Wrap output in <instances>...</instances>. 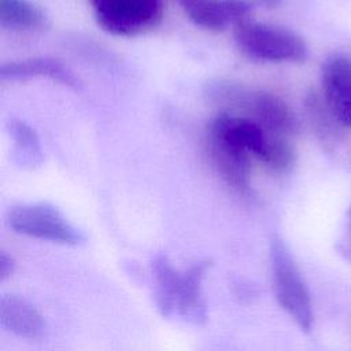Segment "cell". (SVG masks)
I'll list each match as a JSON object with an SVG mask.
<instances>
[{
    "mask_svg": "<svg viewBox=\"0 0 351 351\" xmlns=\"http://www.w3.org/2000/svg\"><path fill=\"white\" fill-rule=\"evenodd\" d=\"M207 132L245 151L271 173L284 174L295 166L292 140L269 132L245 115L219 112L210 121Z\"/></svg>",
    "mask_w": 351,
    "mask_h": 351,
    "instance_id": "obj_1",
    "label": "cell"
},
{
    "mask_svg": "<svg viewBox=\"0 0 351 351\" xmlns=\"http://www.w3.org/2000/svg\"><path fill=\"white\" fill-rule=\"evenodd\" d=\"M237 49L251 60L266 63H303L308 58V45L295 30L252 19L233 27Z\"/></svg>",
    "mask_w": 351,
    "mask_h": 351,
    "instance_id": "obj_2",
    "label": "cell"
},
{
    "mask_svg": "<svg viewBox=\"0 0 351 351\" xmlns=\"http://www.w3.org/2000/svg\"><path fill=\"white\" fill-rule=\"evenodd\" d=\"M270 267L276 299L303 330L313 325V304L303 276L287 244L274 236L270 243Z\"/></svg>",
    "mask_w": 351,
    "mask_h": 351,
    "instance_id": "obj_3",
    "label": "cell"
},
{
    "mask_svg": "<svg viewBox=\"0 0 351 351\" xmlns=\"http://www.w3.org/2000/svg\"><path fill=\"white\" fill-rule=\"evenodd\" d=\"M7 225L19 234L51 243L77 245L84 234L49 203H21L10 207Z\"/></svg>",
    "mask_w": 351,
    "mask_h": 351,
    "instance_id": "obj_4",
    "label": "cell"
},
{
    "mask_svg": "<svg viewBox=\"0 0 351 351\" xmlns=\"http://www.w3.org/2000/svg\"><path fill=\"white\" fill-rule=\"evenodd\" d=\"M97 25L110 34L133 37L162 19V0H89Z\"/></svg>",
    "mask_w": 351,
    "mask_h": 351,
    "instance_id": "obj_5",
    "label": "cell"
},
{
    "mask_svg": "<svg viewBox=\"0 0 351 351\" xmlns=\"http://www.w3.org/2000/svg\"><path fill=\"white\" fill-rule=\"evenodd\" d=\"M237 107L243 108L245 117L251 118L265 129L278 136L293 138L300 129L299 119L292 107L280 96L255 89L232 88L221 92Z\"/></svg>",
    "mask_w": 351,
    "mask_h": 351,
    "instance_id": "obj_6",
    "label": "cell"
},
{
    "mask_svg": "<svg viewBox=\"0 0 351 351\" xmlns=\"http://www.w3.org/2000/svg\"><path fill=\"white\" fill-rule=\"evenodd\" d=\"M319 93L336 121L351 129V56L330 53L319 69Z\"/></svg>",
    "mask_w": 351,
    "mask_h": 351,
    "instance_id": "obj_7",
    "label": "cell"
},
{
    "mask_svg": "<svg viewBox=\"0 0 351 351\" xmlns=\"http://www.w3.org/2000/svg\"><path fill=\"white\" fill-rule=\"evenodd\" d=\"M206 148L219 178L243 199L254 195L251 184V156L239 147L207 132Z\"/></svg>",
    "mask_w": 351,
    "mask_h": 351,
    "instance_id": "obj_8",
    "label": "cell"
},
{
    "mask_svg": "<svg viewBox=\"0 0 351 351\" xmlns=\"http://www.w3.org/2000/svg\"><path fill=\"white\" fill-rule=\"evenodd\" d=\"M186 18L208 32H222L250 18L254 0H178Z\"/></svg>",
    "mask_w": 351,
    "mask_h": 351,
    "instance_id": "obj_9",
    "label": "cell"
},
{
    "mask_svg": "<svg viewBox=\"0 0 351 351\" xmlns=\"http://www.w3.org/2000/svg\"><path fill=\"white\" fill-rule=\"evenodd\" d=\"M210 266L211 262L204 259L195 262L182 271L176 314L193 325H202L207 321V307L202 292V282Z\"/></svg>",
    "mask_w": 351,
    "mask_h": 351,
    "instance_id": "obj_10",
    "label": "cell"
},
{
    "mask_svg": "<svg viewBox=\"0 0 351 351\" xmlns=\"http://www.w3.org/2000/svg\"><path fill=\"white\" fill-rule=\"evenodd\" d=\"M0 325L25 339L38 337L45 328L40 311L25 298L19 295H3L0 299Z\"/></svg>",
    "mask_w": 351,
    "mask_h": 351,
    "instance_id": "obj_11",
    "label": "cell"
},
{
    "mask_svg": "<svg viewBox=\"0 0 351 351\" xmlns=\"http://www.w3.org/2000/svg\"><path fill=\"white\" fill-rule=\"evenodd\" d=\"M151 274L156 308L163 317H171L177 313L182 271H178L166 255L158 254L151 261Z\"/></svg>",
    "mask_w": 351,
    "mask_h": 351,
    "instance_id": "obj_12",
    "label": "cell"
},
{
    "mask_svg": "<svg viewBox=\"0 0 351 351\" xmlns=\"http://www.w3.org/2000/svg\"><path fill=\"white\" fill-rule=\"evenodd\" d=\"M1 80L49 78L67 86H77L74 75L58 60L49 58H27L7 62L0 69Z\"/></svg>",
    "mask_w": 351,
    "mask_h": 351,
    "instance_id": "obj_13",
    "label": "cell"
},
{
    "mask_svg": "<svg viewBox=\"0 0 351 351\" xmlns=\"http://www.w3.org/2000/svg\"><path fill=\"white\" fill-rule=\"evenodd\" d=\"M304 114L315 138L325 149H335L343 138L346 130L332 115L319 90L311 89L304 96Z\"/></svg>",
    "mask_w": 351,
    "mask_h": 351,
    "instance_id": "obj_14",
    "label": "cell"
},
{
    "mask_svg": "<svg viewBox=\"0 0 351 351\" xmlns=\"http://www.w3.org/2000/svg\"><path fill=\"white\" fill-rule=\"evenodd\" d=\"M44 14L27 0H0V25L10 30L27 32L44 25Z\"/></svg>",
    "mask_w": 351,
    "mask_h": 351,
    "instance_id": "obj_15",
    "label": "cell"
},
{
    "mask_svg": "<svg viewBox=\"0 0 351 351\" xmlns=\"http://www.w3.org/2000/svg\"><path fill=\"white\" fill-rule=\"evenodd\" d=\"M10 132L15 141V149L19 152L22 166L34 167L41 162V145L36 130L23 121L14 119L10 122Z\"/></svg>",
    "mask_w": 351,
    "mask_h": 351,
    "instance_id": "obj_16",
    "label": "cell"
},
{
    "mask_svg": "<svg viewBox=\"0 0 351 351\" xmlns=\"http://www.w3.org/2000/svg\"><path fill=\"white\" fill-rule=\"evenodd\" d=\"M340 254L351 261V206L347 213V223H346V230L340 241Z\"/></svg>",
    "mask_w": 351,
    "mask_h": 351,
    "instance_id": "obj_17",
    "label": "cell"
},
{
    "mask_svg": "<svg viewBox=\"0 0 351 351\" xmlns=\"http://www.w3.org/2000/svg\"><path fill=\"white\" fill-rule=\"evenodd\" d=\"M15 269V262L14 258L7 255L4 251L0 254V278L4 280L12 274Z\"/></svg>",
    "mask_w": 351,
    "mask_h": 351,
    "instance_id": "obj_18",
    "label": "cell"
},
{
    "mask_svg": "<svg viewBox=\"0 0 351 351\" xmlns=\"http://www.w3.org/2000/svg\"><path fill=\"white\" fill-rule=\"evenodd\" d=\"M255 3L265 7H277L281 3V0H255Z\"/></svg>",
    "mask_w": 351,
    "mask_h": 351,
    "instance_id": "obj_19",
    "label": "cell"
}]
</instances>
